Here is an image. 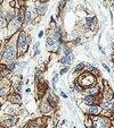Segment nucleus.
Returning <instances> with one entry per match:
<instances>
[{
    "mask_svg": "<svg viewBox=\"0 0 114 128\" xmlns=\"http://www.w3.org/2000/svg\"><path fill=\"white\" fill-rule=\"evenodd\" d=\"M103 67H104V68H105V69H106V70H107V72H110V68H109V67H107V66H106V65H105V64H104V65H103Z\"/></svg>",
    "mask_w": 114,
    "mask_h": 128,
    "instance_id": "18",
    "label": "nucleus"
},
{
    "mask_svg": "<svg viewBox=\"0 0 114 128\" xmlns=\"http://www.w3.org/2000/svg\"><path fill=\"white\" fill-rule=\"evenodd\" d=\"M16 68V64H11L10 65V69H15Z\"/></svg>",
    "mask_w": 114,
    "mask_h": 128,
    "instance_id": "17",
    "label": "nucleus"
},
{
    "mask_svg": "<svg viewBox=\"0 0 114 128\" xmlns=\"http://www.w3.org/2000/svg\"><path fill=\"white\" fill-rule=\"evenodd\" d=\"M27 42H29L27 36L24 34V33H22V34L19 35V37H18V49H19V51L25 52L26 47H27Z\"/></svg>",
    "mask_w": 114,
    "mask_h": 128,
    "instance_id": "2",
    "label": "nucleus"
},
{
    "mask_svg": "<svg viewBox=\"0 0 114 128\" xmlns=\"http://www.w3.org/2000/svg\"><path fill=\"white\" fill-rule=\"evenodd\" d=\"M46 9H47L46 6H39L38 7V13L41 14V15H44L45 11H46Z\"/></svg>",
    "mask_w": 114,
    "mask_h": 128,
    "instance_id": "11",
    "label": "nucleus"
},
{
    "mask_svg": "<svg viewBox=\"0 0 114 128\" xmlns=\"http://www.w3.org/2000/svg\"><path fill=\"white\" fill-rule=\"evenodd\" d=\"M66 72H67V68H64V69H62L59 72V74H64V73H66Z\"/></svg>",
    "mask_w": 114,
    "mask_h": 128,
    "instance_id": "16",
    "label": "nucleus"
},
{
    "mask_svg": "<svg viewBox=\"0 0 114 128\" xmlns=\"http://www.w3.org/2000/svg\"><path fill=\"white\" fill-rule=\"evenodd\" d=\"M59 62L60 64H63V65H68L71 62V56L70 54H65L63 58L59 59Z\"/></svg>",
    "mask_w": 114,
    "mask_h": 128,
    "instance_id": "5",
    "label": "nucleus"
},
{
    "mask_svg": "<svg viewBox=\"0 0 114 128\" xmlns=\"http://www.w3.org/2000/svg\"><path fill=\"white\" fill-rule=\"evenodd\" d=\"M75 90H78V91H81V87H80L79 85H75Z\"/></svg>",
    "mask_w": 114,
    "mask_h": 128,
    "instance_id": "19",
    "label": "nucleus"
},
{
    "mask_svg": "<svg viewBox=\"0 0 114 128\" xmlns=\"http://www.w3.org/2000/svg\"><path fill=\"white\" fill-rule=\"evenodd\" d=\"M9 101H10L11 103L19 104V103H21V96L17 95V94H15V95H11L10 98H9Z\"/></svg>",
    "mask_w": 114,
    "mask_h": 128,
    "instance_id": "6",
    "label": "nucleus"
},
{
    "mask_svg": "<svg viewBox=\"0 0 114 128\" xmlns=\"http://www.w3.org/2000/svg\"><path fill=\"white\" fill-rule=\"evenodd\" d=\"M57 41L55 40L53 36H48L47 37V47H48V49H53L54 47L57 46Z\"/></svg>",
    "mask_w": 114,
    "mask_h": 128,
    "instance_id": "4",
    "label": "nucleus"
},
{
    "mask_svg": "<svg viewBox=\"0 0 114 128\" xmlns=\"http://www.w3.org/2000/svg\"><path fill=\"white\" fill-rule=\"evenodd\" d=\"M41 2H47V1H48V0H40Z\"/></svg>",
    "mask_w": 114,
    "mask_h": 128,
    "instance_id": "21",
    "label": "nucleus"
},
{
    "mask_svg": "<svg viewBox=\"0 0 114 128\" xmlns=\"http://www.w3.org/2000/svg\"><path fill=\"white\" fill-rule=\"evenodd\" d=\"M83 66H84V65L82 64V62H81V64H79L78 66H76V68H75V72H79V70H81L82 68H83Z\"/></svg>",
    "mask_w": 114,
    "mask_h": 128,
    "instance_id": "12",
    "label": "nucleus"
},
{
    "mask_svg": "<svg viewBox=\"0 0 114 128\" xmlns=\"http://www.w3.org/2000/svg\"><path fill=\"white\" fill-rule=\"evenodd\" d=\"M48 102H49V103H50V104H52V107H55V104H56V103H55V102H54V100H53L52 98H50V96H49V98H48Z\"/></svg>",
    "mask_w": 114,
    "mask_h": 128,
    "instance_id": "13",
    "label": "nucleus"
},
{
    "mask_svg": "<svg viewBox=\"0 0 114 128\" xmlns=\"http://www.w3.org/2000/svg\"><path fill=\"white\" fill-rule=\"evenodd\" d=\"M99 112H101L99 107H90V109L88 110V113H90V115H98Z\"/></svg>",
    "mask_w": 114,
    "mask_h": 128,
    "instance_id": "7",
    "label": "nucleus"
},
{
    "mask_svg": "<svg viewBox=\"0 0 114 128\" xmlns=\"http://www.w3.org/2000/svg\"><path fill=\"white\" fill-rule=\"evenodd\" d=\"M25 23H30V22H31V11L30 10H27L26 11V14H25Z\"/></svg>",
    "mask_w": 114,
    "mask_h": 128,
    "instance_id": "9",
    "label": "nucleus"
},
{
    "mask_svg": "<svg viewBox=\"0 0 114 128\" xmlns=\"http://www.w3.org/2000/svg\"><path fill=\"white\" fill-rule=\"evenodd\" d=\"M87 69L89 70V72H91V70H94V67H92L90 64H87Z\"/></svg>",
    "mask_w": 114,
    "mask_h": 128,
    "instance_id": "14",
    "label": "nucleus"
},
{
    "mask_svg": "<svg viewBox=\"0 0 114 128\" xmlns=\"http://www.w3.org/2000/svg\"><path fill=\"white\" fill-rule=\"evenodd\" d=\"M88 92H89V94H90V95H92V96H94V95H95V94H97V93H98V87H97V86H95V87L90 88V90H89V91H88Z\"/></svg>",
    "mask_w": 114,
    "mask_h": 128,
    "instance_id": "10",
    "label": "nucleus"
},
{
    "mask_svg": "<svg viewBox=\"0 0 114 128\" xmlns=\"http://www.w3.org/2000/svg\"><path fill=\"white\" fill-rule=\"evenodd\" d=\"M38 48H39V43H35V46H34V50H35V53H38Z\"/></svg>",
    "mask_w": 114,
    "mask_h": 128,
    "instance_id": "15",
    "label": "nucleus"
},
{
    "mask_svg": "<svg viewBox=\"0 0 114 128\" xmlns=\"http://www.w3.org/2000/svg\"><path fill=\"white\" fill-rule=\"evenodd\" d=\"M94 128H110L111 126V121L105 117H97L94 118Z\"/></svg>",
    "mask_w": 114,
    "mask_h": 128,
    "instance_id": "1",
    "label": "nucleus"
},
{
    "mask_svg": "<svg viewBox=\"0 0 114 128\" xmlns=\"http://www.w3.org/2000/svg\"><path fill=\"white\" fill-rule=\"evenodd\" d=\"M24 128H29V127H24Z\"/></svg>",
    "mask_w": 114,
    "mask_h": 128,
    "instance_id": "22",
    "label": "nucleus"
},
{
    "mask_svg": "<svg viewBox=\"0 0 114 128\" xmlns=\"http://www.w3.org/2000/svg\"><path fill=\"white\" fill-rule=\"evenodd\" d=\"M84 103L86 104H89V105H92V104L95 103V98L92 95H88L86 99H84Z\"/></svg>",
    "mask_w": 114,
    "mask_h": 128,
    "instance_id": "8",
    "label": "nucleus"
},
{
    "mask_svg": "<svg viewBox=\"0 0 114 128\" xmlns=\"http://www.w3.org/2000/svg\"><path fill=\"white\" fill-rule=\"evenodd\" d=\"M16 56V48L14 46H7L5 49V52L2 53V57L6 59H11Z\"/></svg>",
    "mask_w": 114,
    "mask_h": 128,
    "instance_id": "3",
    "label": "nucleus"
},
{
    "mask_svg": "<svg viewBox=\"0 0 114 128\" xmlns=\"http://www.w3.org/2000/svg\"><path fill=\"white\" fill-rule=\"evenodd\" d=\"M42 34H44V32H40V33H39V37L42 36Z\"/></svg>",
    "mask_w": 114,
    "mask_h": 128,
    "instance_id": "20",
    "label": "nucleus"
}]
</instances>
